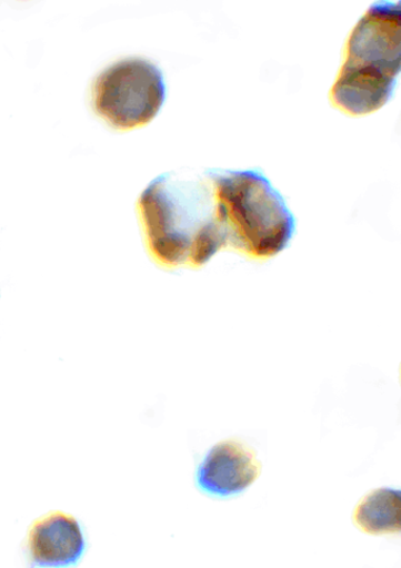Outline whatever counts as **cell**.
<instances>
[{
	"label": "cell",
	"mask_w": 401,
	"mask_h": 568,
	"mask_svg": "<svg viewBox=\"0 0 401 568\" xmlns=\"http://www.w3.org/2000/svg\"><path fill=\"white\" fill-rule=\"evenodd\" d=\"M137 209L148 252L160 267L199 270L228 248L208 175H160L140 195Z\"/></svg>",
	"instance_id": "6da1fadb"
},
{
	"label": "cell",
	"mask_w": 401,
	"mask_h": 568,
	"mask_svg": "<svg viewBox=\"0 0 401 568\" xmlns=\"http://www.w3.org/2000/svg\"><path fill=\"white\" fill-rule=\"evenodd\" d=\"M86 539L73 517L53 513L37 520L29 532L28 551L32 568H67L83 557Z\"/></svg>",
	"instance_id": "8992f818"
},
{
	"label": "cell",
	"mask_w": 401,
	"mask_h": 568,
	"mask_svg": "<svg viewBox=\"0 0 401 568\" xmlns=\"http://www.w3.org/2000/svg\"><path fill=\"white\" fill-rule=\"evenodd\" d=\"M228 247L258 261L282 253L295 232L287 202L259 171L209 170Z\"/></svg>",
	"instance_id": "3957f363"
},
{
	"label": "cell",
	"mask_w": 401,
	"mask_h": 568,
	"mask_svg": "<svg viewBox=\"0 0 401 568\" xmlns=\"http://www.w3.org/2000/svg\"><path fill=\"white\" fill-rule=\"evenodd\" d=\"M401 3L378 2L359 20L330 92L333 106L365 115L393 97L401 65Z\"/></svg>",
	"instance_id": "7a4b0ae2"
},
{
	"label": "cell",
	"mask_w": 401,
	"mask_h": 568,
	"mask_svg": "<svg viewBox=\"0 0 401 568\" xmlns=\"http://www.w3.org/2000/svg\"><path fill=\"white\" fill-rule=\"evenodd\" d=\"M400 514L401 493L383 488L371 493L359 503L353 519L360 530L382 536L400 531Z\"/></svg>",
	"instance_id": "52a82bcc"
},
{
	"label": "cell",
	"mask_w": 401,
	"mask_h": 568,
	"mask_svg": "<svg viewBox=\"0 0 401 568\" xmlns=\"http://www.w3.org/2000/svg\"><path fill=\"white\" fill-rule=\"evenodd\" d=\"M162 70L146 59L122 60L100 73L92 87L94 112L119 131L151 123L164 105Z\"/></svg>",
	"instance_id": "277c9868"
},
{
	"label": "cell",
	"mask_w": 401,
	"mask_h": 568,
	"mask_svg": "<svg viewBox=\"0 0 401 568\" xmlns=\"http://www.w3.org/2000/svg\"><path fill=\"white\" fill-rule=\"evenodd\" d=\"M262 469L253 450L243 443L228 439L212 446L196 473L200 491L218 498L243 494Z\"/></svg>",
	"instance_id": "5b68a950"
}]
</instances>
